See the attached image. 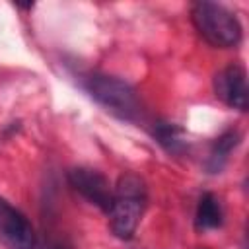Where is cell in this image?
Here are the masks:
<instances>
[{"mask_svg":"<svg viewBox=\"0 0 249 249\" xmlns=\"http://www.w3.org/2000/svg\"><path fill=\"white\" fill-rule=\"evenodd\" d=\"M146 200L148 191L138 175L126 173L119 177L117 187L113 189V202L107 212L111 231L119 239H130L136 233L146 208Z\"/></svg>","mask_w":249,"mask_h":249,"instance_id":"1","label":"cell"},{"mask_svg":"<svg viewBox=\"0 0 249 249\" xmlns=\"http://www.w3.org/2000/svg\"><path fill=\"white\" fill-rule=\"evenodd\" d=\"M191 19L198 35L212 47L233 49L241 43L243 29L233 12L216 2H195Z\"/></svg>","mask_w":249,"mask_h":249,"instance_id":"2","label":"cell"},{"mask_svg":"<svg viewBox=\"0 0 249 249\" xmlns=\"http://www.w3.org/2000/svg\"><path fill=\"white\" fill-rule=\"evenodd\" d=\"M84 89L101 107H105L119 119L134 121L140 113L136 89L124 80H119L107 74H89L84 80Z\"/></svg>","mask_w":249,"mask_h":249,"instance_id":"3","label":"cell"},{"mask_svg":"<svg viewBox=\"0 0 249 249\" xmlns=\"http://www.w3.org/2000/svg\"><path fill=\"white\" fill-rule=\"evenodd\" d=\"M0 243L6 249H37L33 224L4 196H0Z\"/></svg>","mask_w":249,"mask_h":249,"instance_id":"4","label":"cell"},{"mask_svg":"<svg viewBox=\"0 0 249 249\" xmlns=\"http://www.w3.org/2000/svg\"><path fill=\"white\" fill-rule=\"evenodd\" d=\"M68 183L89 204L97 206L103 212H109L115 187H111L109 179L101 171L93 167H72L68 171Z\"/></svg>","mask_w":249,"mask_h":249,"instance_id":"5","label":"cell"},{"mask_svg":"<svg viewBox=\"0 0 249 249\" xmlns=\"http://www.w3.org/2000/svg\"><path fill=\"white\" fill-rule=\"evenodd\" d=\"M216 97L230 109L245 111L247 109V72L241 64H228L214 78Z\"/></svg>","mask_w":249,"mask_h":249,"instance_id":"6","label":"cell"},{"mask_svg":"<svg viewBox=\"0 0 249 249\" xmlns=\"http://www.w3.org/2000/svg\"><path fill=\"white\" fill-rule=\"evenodd\" d=\"M239 142H241L239 130L230 128V130L222 132V134L214 140V144H212V148H210V152H208L206 169H208L210 173H220V171L224 169V165L228 163L231 152L239 146Z\"/></svg>","mask_w":249,"mask_h":249,"instance_id":"7","label":"cell"},{"mask_svg":"<svg viewBox=\"0 0 249 249\" xmlns=\"http://www.w3.org/2000/svg\"><path fill=\"white\" fill-rule=\"evenodd\" d=\"M222 224H224V208L220 198L214 193H204L196 204L195 228L198 231H208V230H218Z\"/></svg>","mask_w":249,"mask_h":249,"instance_id":"8","label":"cell"},{"mask_svg":"<svg viewBox=\"0 0 249 249\" xmlns=\"http://www.w3.org/2000/svg\"><path fill=\"white\" fill-rule=\"evenodd\" d=\"M154 138L158 140V144L165 152H169L173 156L183 154L187 150V146H189L185 130L179 124H175V123H156V126H154Z\"/></svg>","mask_w":249,"mask_h":249,"instance_id":"9","label":"cell"}]
</instances>
